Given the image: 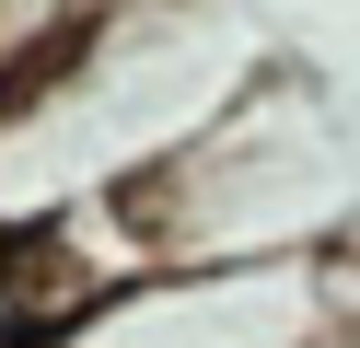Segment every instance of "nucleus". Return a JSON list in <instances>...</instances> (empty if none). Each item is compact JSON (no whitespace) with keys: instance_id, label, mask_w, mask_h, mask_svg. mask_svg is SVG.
<instances>
[{"instance_id":"f257e3e1","label":"nucleus","mask_w":360,"mask_h":348,"mask_svg":"<svg viewBox=\"0 0 360 348\" xmlns=\"http://www.w3.org/2000/svg\"><path fill=\"white\" fill-rule=\"evenodd\" d=\"M105 209L140 244V278L151 267H210V255H314V232L337 221V151L314 139L302 93L267 70L186 151H163L128 186H105Z\"/></svg>"}]
</instances>
